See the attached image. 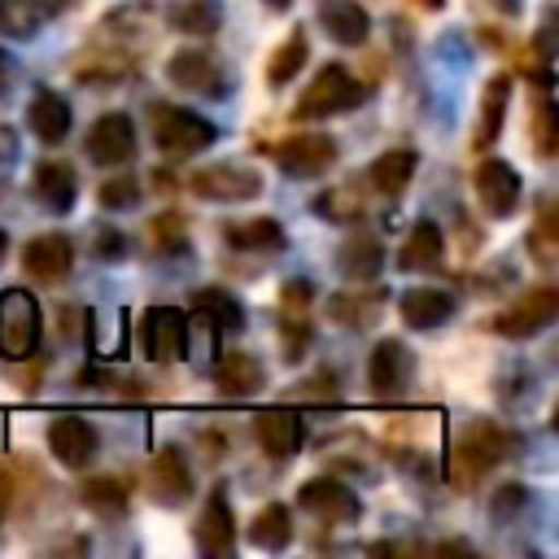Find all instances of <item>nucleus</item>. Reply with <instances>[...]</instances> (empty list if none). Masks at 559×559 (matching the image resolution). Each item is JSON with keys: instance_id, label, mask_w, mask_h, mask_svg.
<instances>
[{"instance_id": "30", "label": "nucleus", "mask_w": 559, "mask_h": 559, "mask_svg": "<svg viewBox=\"0 0 559 559\" xmlns=\"http://www.w3.org/2000/svg\"><path fill=\"white\" fill-rule=\"evenodd\" d=\"M236 249H258V253H271V249H284V227L275 218H249V223H227L223 231Z\"/></svg>"}, {"instance_id": "27", "label": "nucleus", "mask_w": 559, "mask_h": 559, "mask_svg": "<svg viewBox=\"0 0 559 559\" xmlns=\"http://www.w3.org/2000/svg\"><path fill=\"white\" fill-rule=\"evenodd\" d=\"M415 170H419V157H415V148H389V153H380L376 162H371V183L384 192V197H397V192H406L411 188V179H415Z\"/></svg>"}, {"instance_id": "10", "label": "nucleus", "mask_w": 559, "mask_h": 559, "mask_svg": "<svg viewBox=\"0 0 559 559\" xmlns=\"http://www.w3.org/2000/svg\"><path fill=\"white\" fill-rule=\"evenodd\" d=\"M332 162H336V140L323 135V131L288 135V140L275 148V166H280L288 179H314V175L332 170Z\"/></svg>"}, {"instance_id": "11", "label": "nucleus", "mask_w": 559, "mask_h": 559, "mask_svg": "<svg viewBox=\"0 0 559 559\" xmlns=\"http://www.w3.org/2000/svg\"><path fill=\"white\" fill-rule=\"evenodd\" d=\"M83 144H87V157L96 166H122V162L135 157V122L127 114H118V109L100 114Z\"/></svg>"}, {"instance_id": "8", "label": "nucleus", "mask_w": 559, "mask_h": 559, "mask_svg": "<svg viewBox=\"0 0 559 559\" xmlns=\"http://www.w3.org/2000/svg\"><path fill=\"white\" fill-rule=\"evenodd\" d=\"M188 188L201 197V201H253L262 192V175L249 170V166H236V162H214V166H201L192 170Z\"/></svg>"}, {"instance_id": "3", "label": "nucleus", "mask_w": 559, "mask_h": 559, "mask_svg": "<svg viewBox=\"0 0 559 559\" xmlns=\"http://www.w3.org/2000/svg\"><path fill=\"white\" fill-rule=\"evenodd\" d=\"M39 332H44V314L39 301L26 288H4L0 293V358L22 362L39 349Z\"/></svg>"}, {"instance_id": "41", "label": "nucleus", "mask_w": 559, "mask_h": 559, "mask_svg": "<svg viewBox=\"0 0 559 559\" xmlns=\"http://www.w3.org/2000/svg\"><path fill=\"white\" fill-rule=\"evenodd\" d=\"M524 502H528V489L524 485H502L498 493H493V502H489V511L498 515V520H507V515H515V511H524Z\"/></svg>"}, {"instance_id": "43", "label": "nucleus", "mask_w": 559, "mask_h": 559, "mask_svg": "<svg viewBox=\"0 0 559 559\" xmlns=\"http://www.w3.org/2000/svg\"><path fill=\"white\" fill-rule=\"evenodd\" d=\"M4 70H9V61L0 57V92H4V83H9V74H4Z\"/></svg>"}, {"instance_id": "24", "label": "nucleus", "mask_w": 559, "mask_h": 559, "mask_svg": "<svg viewBox=\"0 0 559 559\" xmlns=\"http://www.w3.org/2000/svg\"><path fill=\"white\" fill-rule=\"evenodd\" d=\"M319 22L336 44H362L367 31H371V17H367V9L358 0H323Z\"/></svg>"}, {"instance_id": "35", "label": "nucleus", "mask_w": 559, "mask_h": 559, "mask_svg": "<svg viewBox=\"0 0 559 559\" xmlns=\"http://www.w3.org/2000/svg\"><path fill=\"white\" fill-rule=\"evenodd\" d=\"M376 310H380V297H362V293H336L328 301V314L336 323H349V328H367L376 319Z\"/></svg>"}, {"instance_id": "15", "label": "nucleus", "mask_w": 559, "mask_h": 559, "mask_svg": "<svg viewBox=\"0 0 559 559\" xmlns=\"http://www.w3.org/2000/svg\"><path fill=\"white\" fill-rule=\"evenodd\" d=\"M74 266V240L61 236V231H48V236H35L26 249H22V271L39 284H57L66 271Z\"/></svg>"}, {"instance_id": "22", "label": "nucleus", "mask_w": 559, "mask_h": 559, "mask_svg": "<svg viewBox=\"0 0 559 559\" xmlns=\"http://www.w3.org/2000/svg\"><path fill=\"white\" fill-rule=\"evenodd\" d=\"M441 258H445V236H441V227H437L432 218H419V223L411 227L402 253H397V266H402V271H437Z\"/></svg>"}, {"instance_id": "31", "label": "nucleus", "mask_w": 559, "mask_h": 559, "mask_svg": "<svg viewBox=\"0 0 559 559\" xmlns=\"http://www.w3.org/2000/svg\"><path fill=\"white\" fill-rule=\"evenodd\" d=\"M79 498H83V507H87L92 515H100V520H122V515H127V489H122V480H114V476L87 480V485L79 489Z\"/></svg>"}, {"instance_id": "29", "label": "nucleus", "mask_w": 559, "mask_h": 559, "mask_svg": "<svg viewBox=\"0 0 559 559\" xmlns=\"http://www.w3.org/2000/svg\"><path fill=\"white\" fill-rule=\"evenodd\" d=\"M218 384H223V393H231V397H245V393H258L262 384H266V371H262V362L253 358V354H227L223 362H218Z\"/></svg>"}, {"instance_id": "44", "label": "nucleus", "mask_w": 559, "mask_h": 559, "mask_svg": "<svg viewBox=\"0 0 559 559\" xmlns=\"http://www.w3.org/2000/svg\"><path fill=\"white\" fill-rule=\"evenodd\" d=\"M266 4H271V9H288L293 0H266Z\"/></svg>"}, {"instance_id": "46", "label": "nucleus", "mask_w": 559, "mask_h": 559, "mask_svg": "<svg viewBox=\"0 0 559 559\" xmlns=\"http://www.w3.org/2000/svg\"><path fill=\"white\" fill-rule=\"evenodd\" d=\"M424 9H441V0H424Z\"/></svg>"}, {"instance_id": "32", "label": "nucleus", "mask_w": 559, "mask_h": 559, "mask_svg": "<svg viewBox=\"0 0 559 559\" xmlns=\"http://www.w3.org/2000/svg\"><path fill=\"white\" fill-rule=\"evenodd\" d=\"M306 57H310V44H306V31L297 26V31L284 39V48L271 52V61H266V83H271V87H284V83L306 66Z\"/></svg>"}, {"instance_id": "16", "label": "nucleus", "mask_w": 559, "mask_h": 559, "mask_svg": "<svg viewBox=\"0 0 559 559\" xmlns=\"http://www.w3.org/2000/svg\"><path fill=\"white\" fill-rule=\"evenodd\" d=\"M192 542L201 555H231L236 550V515L227 507V493H210L192 524Z\"/></svg>"}, {"instance_id": "19", "label": "nucleus", "mask_w": 559, "mask_h": 559, "mask_svg": "<svg viewBox=\"0 0 559 559\" xmlns=\"http://www.w3.org/2000/svg\"><path fill=\"white\" fill-rule=\"evenodd\" d=\"M31 192L44 210L52 214H66L79 197V179H74V166L70 162H39L35 175H31Z\"/></svg>"}, {"instance_id": "34", "label": "nucleus", "mask_w": 559, "mask_h": 559, "mask_svg": "<svg viewBox=\"0 0 559 559\" xmlns=\"http://www.w3.org/2000/svg\"><path fill=\"white\" fill-rule=\"evenodd\" d=\"M44 26L39 0H0V35L9 39H31Z\"/></svg>"}, {"instance_id": "12", "label": "nucleus", "mask_w": 559, "mask_h": 559, "mask_svg": "<svg viewBox=\"0 0 559 559\" xmlns=\"http://www.w3.org/2000/svg\"><path fill=\"white\" fill-rule=\"evenodd\" d=\"M472 183H476V197H480L485 214H493V218H507V214L520 205V188H524V183H520L515 166L502 162V157H485V162L476 166Z\"/></svg>"}, {"instance_id": "20", "label": "nucleus", "mask_w": 559, "mask_h": 559, "mask_svg": "<svg viewBox=\"0 0 559 559\" xmlns=\"http://www.w3.org/2000/svg\"><path fill=\"white\" fill-rule=\"evenodd\" d=\"M148 489H153V498H157L162 507H179V502L192 498V472H188V463H183L179 450H162V454L153 459V467H148Z\"/></svg>"}, {"instance_id": "39", "label": "nucleus", "mask_w": 559, "mask_h": 559, "mask_svg": "<svg viewBox=\"0 0 559 559\" xmlns=\"http://www.w3.org/2000/svg\"><path fill=\"white\" fill-rule=\"evenodd\" d=\"M92 240H96V245H92V253H96L100 262H122V258L131 253V249H127V236H122V231H114V227H96V231H92Z\"/></svg>"}, {"instance_id": "25", "label": "nucleus", "mask_w": 559, "mask_h": 559, "mask_svg": "<svg viewBox=\"0 0 559 559\" xmlns=\"http://www.w3.org/2000/svg\"><path fill=\"white\" fill-rule=\"evenodd\" d=\"M380 266H384V245H380L376 236H354V240H345L341 253H336V271H341L349 284L376 280Z\"/></svg>"}, {"instance_id": "9", "label": "nucleus", "mask_w": 559, "mask_h": 559, "mask_svg": "<svg viewBox=\"0 0 559 559\" xmlns=\"http://www.w3.org/2000/svg\"><path fill=\"white\" fill-rule=\"evenodd\" d=\"M555 314H559V293L546 284V288L524 293L515 306H507V310L493 319V332H498V336H511V341H528V336L546 332V328L555 323Z\"/></svg>"}, {"instance_id": "33", "label": "nucleus", "mask_w": 559, "mask_h": 559, "mask_svg": "<svg viewBox=\"0 0 559 559\" xmlns=\"http://www.w3.org/2000/svg\"><path fill=\"white\" fill-rule=\"evenodd\" d=\"M507 96H511V79L498 74L485 96H480V122H476V144H489L502 131V114H507Z\"/></svg>"}, {"instance_id": "2", "label": "nucleus", "mask_w": 559, "mask_h": 559, "mask_svg": "<svg viewBox=\"0 0 559 559\" xmlns=\"http://www.w3.org/2000/svg\"><path fill=\"white\" fill-rule=\"evenodd\" d=\"M367 100V83H358L341 61H328L319 74H314V83L301 92V100H297V118L306 122V118H332V114H345V109H358Z\"/></svg>"}, {"instance_id": "18", "label": "nucleus", "mask_w": 559, "mask_h": 559, "mask_svg": "<svg viewBox=\"0 0 559 559\" xmlns=\"http://www.w3.org/2000/svg\"><path fill=\"white\" fill-rule=\"evenodd\" d=\"M406 328H419V332H432L441 328L450 314H454V293L445 288H432V284H419V288H406L402 301H397Z\"/></svg>"}, {"instance_id": "47", "label": "nucleus", "mask_w": 559, "mask_h": 559, "mask_svg": "<svg viewBox=\"0 0 559 559\" xmlns=\"http://www.w3.org/2000/svg\"><path fill=\"white\" fill-rule=\"evenodd\" d=\"M4 485H9V480H4V476H0V507H4Z\"/></svg>"}, {"instance_id": "7", "label": "nucleus", "mask_w": 559, "mask_h": 559, "mask_svg": "<svg viewBox=\"0 0 559 559\" xmlns=\"http://www.w3.org/2000/svg\"><path fill=\"white\" fill-rule=\"evenodd\" d=\"M297 507L310 511L314 520L332 524V528H336V524H354V520L362 515L358 493H354L345 480H332V476H310V480H301Z\"/></svg>"}, {"instance_id": "36", "label": "nucleus", "mask_w": 559, "mask_h": 559, "mask_svg": "<svg viewBox=\"0 0 559 559\" xmlns=\"http://www.w3.org/2000/svg\"><path fill=\"white\" fill-rule=\"evenodd\" d=\"M96 201H100V210H131L140 201V179L135 175H109L100 183Z\"/></svg>"}, {"instance_id": "21", "label": "nucleus", "mask_w": 559, "mask_h": 559, "mask_svg": "<svg viewBox=\"0 0 559 559\" xmlns=\"http://www.w3.org/2000/svg\"><path fill=\"white\" fill-rule=\"evenodd\" d=\"M253 432H258V445L280 463L301 450V419L293 411H262L253 419Z\"/></svg>"}, {"instance_id": "14", "label": "nucleus", "mask_w": 559, "mask_h": 559, "mask_svg": "<svg viewBox=\"0 0 559 559\" xmlns=\"http://www.w3.org/2000/svg\"><path fill=\"white\" fill-rule=\"evenodd\" d=\"M48 450L57 454V463H66V467H87L92 459H96V450H100V437H96V428L87 424V419H79V415H57L52 424H48Z\"/></svg>"}, {"instance_id": "37", "label": "nucleus", "mask_w": 559, "mask_h": 559, "mask_svg": "<svg viewBox=\"0 0 559 559\" xmlns=\"http://www.w3.org/2000/svg\"><path fill=\"white\" fill-rule=\"evenodd\" d=\"M319 218H332V223H349V218H358V197L349 192V188H332V192H323L314 205H310Z\"/></svg>"}, {"instance_id": "45", "label": "nucleus", "mask_w": 559, "mask_h": 559, "mask_svg": "<svg viewBox=\"0 0 559 559\" xmlns=\"http://www.w3.org/2000/svg\"><path fill=\"white\" fill-rule=\"evenodd\" d=\"M4 249H9V236H4V227H0V258H4Z\"/></svg>"}, {"instance_id": "42", "label": "nucleus", "mask_w": 559, "mask_h": 559, "mask_svg": "<svg viewBox=\"0 0 559 559\" xmlns=\"http://www.w3.org/2000/svg\"><path fill=\"white\" fill-rule=\"evenodd\" d=\"M13 162H17V135H13V127L0 122V170H9Z\"/></svg>"}, {"instance_id": "13", "label": "nucleus", "mask_w": 559, "mask_h": 559, "mask_svg": "<svg viewBox=\"0 0 559 559\" xmlns=\"http://www.w3.org/2000/svg\"><path fill=\"white\" fill-rule=\"evenodd\" d=\"M411 376H415V354H411L397 336H384V341L371 349V358H367V380H371V389H376L380 397H397V393H406Z\"/></svg>"}, {"instance_id": "1", "label": "nucleus", "mask_w": 559, "mask_h": 559, "mask_svg": "<svg viewBox=\"0 0 559 559\" xmlns=\"http://www.w3.org/2000/svg\"><path fill=\"white\" fill-rule=\"evenodd\" d=\"M166 79H170L179 92L210 96V100H223V96L236 87L231 66H227L214 48H179V52L166 61Z\"/></svg>"}, {"instance_id": "28", "label": "nucleus", "mask_w": 559, "mask_h": 559, "mask_svg": "<svg viewBox=\"0 0 559 559\" xmlns=\"http://www.w3.org/2000/svg\"><path fill=\"white\" fill-rule=\"evenodd\" d=\"M192 310L201 314V323H210L214 332H240L245 328V306L227 293V288H201L192 297Z\"/></svg>"}, {"instance_id": "4", "label": "nucleus", "mask_w": 559, "mask_h": 559, "mask_svg": "<svg viewBox=\"0 0 559 559\" xmlns=\"http://www.w3.org/2000/svg\"><path fill=\"white\" fill-rule=\"evenodd\" d=\"M511 432H502V428H493V424H472L463 437H459V445H454V454H450V480L467 493L507 450H511Z\"/></svg>"}, {"instance_id": "38", "label": "nucleus", "mask_w": 559, "mask_h": 559, "mask_svg": "<svg viewBox=\"0 0 559 559\" xmlns=\"http://www.w3.org/2000/svg\"><path fill=\"white\" fill-rule=\"evenodd\" d=\"M280 336H284V358L297 362V358L306 354V345H310V323H306V314H301V310H284Z\"/></svg>"}, {"instance_id": "23", "label": "nucleus", "mask_w": 559, "mask_h": 559, "mask_svg": "<svg viewBox=\"0 0 559 559\" xmlns=\"http://www.w3.org/2000/svg\"><path fill=\"white\" fill-rule=\"evenodd\" d=\"M166 22L179 35L205 39L223 26V0H166Z\"/></svg>"}, {"instance_id": "26", "label": "nucleus", "mask_w": 559, "mask_h": 559, "mask_svg": "<svg viewBox=\"0 0 559 559\" xmlns=\"http://www.w3.org/2000/svg\"><path fill=\"white\" fill-rule=\"evenodd\" d=\"M245 537H249V546H258V550H284L288 542H293V515H288V507L284 502H266L253 520H249V528H245Z\"/></svg>"}, {"instance_id": "17", "label": "nucleus", "mask_w": 559, "mask_h": 559, "mask_svg": "<svg viewBox=\"0 0 559 559\" xmlns=\"http://www.w3.org/2000/svg\"><path fill=\"white\" fill-rule=\"evenodd\" d=\"M26 122H31V131H35L44 144H61V140L70 135L74 109H70V100H66L61 92L35 87V96H31V105H26Z\"/></svg>"}, {"instance_id": "6", "label": "nucleus", "mask_w": 559, "mask_h": 559, "mask_svg": "<svg viewBox=\"0 0 559 559\" xmlns=\"http://www.w3.org/2000/svg\"><path fill=\"white\" fill-rule=\"evenodd\" d=\"M140 354L148 362H175L188 354V314L175 306H148L140 314Z\"/></svg>"}, {"instance_id": "40", "label": "nucleus", "mask_w": 559, "mask_h": 559, "mask_svg": "<svg viewBox=\"0 0 559 559\" xmlns=\"http://www.w3.org/2000/svg\"><path fill=\"white\" fill-rule=\"evenodd\" d=\"M533 135H537V153H542V157H550V153H555V105H550V100H542V105H537Z\"/></svg>"}, {"instance_id": "5", "label": "nucleus", "mask_w": 559, "mask_h": 559, "mask_svg": "<svg viewBox=\"0 0 559 559\" xmlns=\"http://www.w3.org/2000/svg\"><path fill=\"white\" fill-rule=\"evenodd\" d=\"M214 122L192 114V109H175V105H157L153 109V140L166 157H192L201 148L214 144Z\"/></svg>"}]
</instances>
